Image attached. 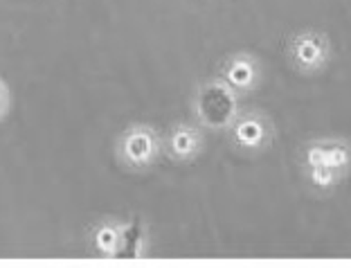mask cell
Wrapping results in <instances>:
<instances>
[{
	"mask_svg": "<svg viewBox=\"0 0 351 268\" xmlns=\"http://www.w3.org/2000/svg\"><path fill=\"white\" fill-rule=\"evenodd\" d=\"M126 228H129V221H119L115 217H106L90 226V230H88V246H90L93 255L101 259L122 257Z\"/></svg>",
	"mask_w": 351,
	"mask_h": 268,
	"instance_id": "obj_5",
	"label": "cell"
},
{
	"mask_svg": "<svg viewBox=\"0 0 351 268\" xmlns=\"http://www.w3.org/2000/svg\"><path fill=\"white\" fill-rule=\"evenodd\" d=\"M286 50H289V57L298 70H302V73H317L329 61L331 45L322 32L304 29L291 38Z\"/></svg>",
	"mask_w": 351,
	"mask_h": 268,
	"instance_id": "obj_4",
	"label": "cell"
},
{
	"mask_svg": "<svg viewBox=\"0 0 351 268\" xmlns=\"http://www.w3.org/2000/svg\"><path fill=\"white\" fill-rule=\"evenodd\" d=\"M201 149H203V131L196 124H187V122L176 124L165 138V154L171 160L178 162L194 160L201 154Z\"/></svg>",
	"mask_w": 351,
	"mask_h": 268,
	"instance_id": "obj_6",
	"label": "cell"
},
{
	"mask_svg": "<svg viewBox=\"0 0 351 268\" xmlns=\"http://www.w3.org/2000/svg\"><path fill=\"white\" fill-rule=\"evenodd\" d=\"M117 160L131 171H145L154 167L165 154V138L151 124H131L119 133L115 142Z\"/></svg>",
	"mask_w": 351,
	"mask_h": 268,
	"instance_id": "obj_1",
	"label": "cell"
},
{
	"mask_svg": "<svg viewBox=\"0 0 351 268\" xmlns=\"http://www.w3.org/2000/svg\"><path fill=\"white\" fill-rule=\"evenodd\" d=\"M12 88H10V84H7V79L0 75V122L5 120L7 115H10V110H12Z\"/></svg>",
	"mask_w": 351,
	"mask_h": 268,
	"instance_id": "obj_8",
	"label": "cell"
},
{
	"mask_svg": "<svg viewBox=\"0 0 351 268\" xmlns=\"http://www.w3.org/2000/svg\"><path fill=\"white\" fill-rule=\"evenodd\" d=\"M221 79L237 93H248L259 82V63L250 54H234L223 63Z\"/></svg>",
	"mask_w": 351,
	"mask_h": 268,
	"instance_id": "obj_7",
	"label": "cell"
},
{
	"mask_svg": "<svg viewBox=\"0 0 351 268\" xmlns=\"http://www.w3.org/2000/svg\"><path fill=\"white\" fill-rule=\"evenodd\" d=\"M234 97L237 90L223 79L210 82L201 86L196 97V115L205 126L212 129H230V124L234 122L237 110H234Z\"/></svg>",
	"mask_w": 351,
	"mask_h": 268,
	"instance_id": "obj_2",
	"label": "cell"
},
{
	"mask_svg": "<svg viewBox=\"0 0 351 268\" xmlns=\"http://www.w3.org/2000/svg\"><path fill=\"white\" fill-rule=\"evenodd\" d=\"M273 136V122L259 110H248L243 115H237L234 122L230 124V138H232L239 151L245 154H259L263 149H268Z\"/></svg>",
	"mask_w": 351,
	"mask_h": 268,
	"instance_id": "obj_3",
	"label": "cell"
}]
</instances>
